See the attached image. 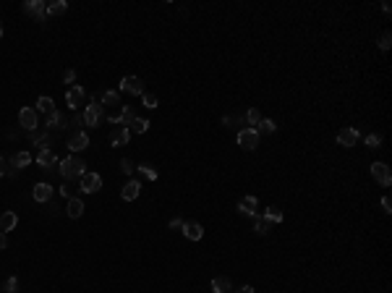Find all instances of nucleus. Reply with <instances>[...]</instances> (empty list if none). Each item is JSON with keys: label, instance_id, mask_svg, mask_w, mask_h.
I'll return each mask as SVG.
<instances>
[{"label": "nucleus", "instance_id": "1", "mask_svg": "<svg viewBox=\"0 0 392 293\" xmlns=\"http://www.w3.org/2000/svg\"><path fill=\"white\" fill-rule=\"evenodd\" d=\"M84 168H87L84 160L76 157V155H71V157H65V160L60 162V176H63L65 181H73V178H81L87 173Z\"/></svg>", "mask_w": 392, "mask_h": 293}, {"label": "nucleus", "instance_id": "2", "mask_svg": "<svg viewBox=\"0 0 392 293\" xmlns=\"http://www.w3.org/2000/svg\"><path fill=\"white\" fill-rule=\"evenodd\" d=\"M84 126H92V129H97V126L102 123V105L97 102V100H92L87 105V110H84Z\"/></svg>", "mask_w": 392, "mask_h": 293}, {"label": "nucleus", "instance_id": "3", "mask_svg": "<svg viewBox=\"0 0 392 293\" xmlns=\"http://www.w3.org/2000/svg\"><path fill=\"white\" fill-rule=\"evenodd\" d=\"M19 123H21V129L29 131V134L37 131V126H40L37 123V110L34 108H21L19 110Z\"/></svg>", "mask_w": 392, "mask_h": 293}, {"label": "nucleus", "instance_id": "4", "mask_svg": "<svg viewBox=\"0 0 392 293\" xmlns=\"http://www.w3.org/2000/svg\"><path fill=\"white\" fill-rule=\"evenodd\" d=\"M120 92L126 94H144V81H141L139 76H123L120 79Z\"/></svg>", "mask_w": 392, "mask_h": 293}, {"label": "nucleus", "instance_id": "5", "mask_svg": "<svg viewBox=\"0 0 392 293\" xmlns=\"http://www.w3.org/2000/svg\"><path fill=\"white\" fill-rule=\"evenodd\" d=\"M24 13H26V16H32L34 21H44V16H47V5H44L42 0H26V3H24Z\"/></svg>", "mask_w": 392, "mask_h": 293}, {"label": "nucleus", "instance_id": "6", "mask_svg": "<svg viewBox=\"0 0 392 293\" xmlns=\"http://www.w3.org/2000/svg\"><path fill=\"white\" fill-rule=\"evenodd\" d=\"M238 147L256 149V147H259V134H256L254 129H240L238 131Z\"/></svg>", "mask_w": 392, "mask_h": 293}, {"label": "nucleus", "instance_id": "7", "mask_svg": "<svg viewBox=\"0 0 392 293\" xmlns=\"http://www.w3.org/2000/svg\"><path fill=\"white\" fill-rule=\"evenodd\" d=\"M102 189V178L97 176V173H84L81 176V191L84 194H94Z\"/></svg>", "mask_w": 392, "mask_h": 293}, {"label": "nucleus", "instance_id": "8", "mask_svg": "<svg viewBox=\"0 0 392 293\" xmlns=\"http://www.w3.org/2000/svg\"><path fill=\"white\" fill-rule=\"evenodd\" d=\"M34 160H37V165H40L42 170H52L58 165V155L52 152V149H40Z\"/></svg>", "mask_w": 392, "mask_h": 293}, {"label": "nucleus", "instance_id": "9", "mask_svg": "<svg viewBox=\"0 0 392 293\" xmlns=\"http://www.w3.org/2000/svg\"><path fill=\"white\" fill-rule=\"evenodd\" d=\"M371 176H374V181L382 183V186H390V183H392V173H390V168H387L384 162H374V165H371Z\"/></svg>", "mask_w": 392, "mask_h": 293}, {"label": "nucleus", "instance_id": "10", "mask_svg": "<svg viewBox=\"0 0 392 293\" xmlns=\"http://www.w3.org/2000/svg\"><path fill=\"white\" fill-rule=\"evenodd\" d=\"M84 97H87L84 87H71L68 94H65V105H68L71 110H76V108H81V105H84Z\"/></svg>", "mask_w": 392, "mask_h": 293}, {"label": "nucleus", "instance_id": "11", "mask_svg": "<svg viewBox=\"0 0 392 293\" xmlns=\"http://www.w3.org/2000/svg\"><path fill=\"white\" fill-rule=\"evenodd\" d=\"M180 233L188 238V241H201V236H204V228H201L199 223H183V228H180Z\"/></svg>", "mask_w": 392, "mask_h": 293}, {"label": "nucleus", "instance_id": "12", "mask_svg": "<svg viewBox=\"0 0 392 293\" xmlns=\"http://www.w3.org/2000/svg\"><path fill=\"white\" fill-rule=\"evenodd\" d=\"M128 141H131V131H128L126 126H118V129L110 134V144L112 147H126Z\"/></svg>", "mask_w": 392, "mask_h": 293}, {"label": "nucleus", "instance_id": "13", "mask_svg": "<svg viewBox=\"0 0 392 293\" xmlns=\"http://www.w3.org/2000/svg\"><path fill=\"white\" fill-rule=\"evenodd\" d=\"M356 141H358L356 129H340L337 131V144L340 147H356Z\"/></svg>", "mask_w": 392, "mask_h": 293}, {"label": "nucleus", "instance_id": "14", "mask_svg": "<svg viewBox=\"0 0 392 293\" xmlns=\"http://www.w3.org/2000/svg\"><path fill=\"white\" fill-rule=\"evenodd\" d=\"M256 207H259V202H256V197H243L238 204V212L246 215V217H256Z\"/></svg>", "mask_w": 392, "mask_h": 293}, {"label": "nucleus", "instance_id": "15", "mask_svg": "<svg viewBox=\"0 0 392 293\" xmlns=\"http://www.w3.org/2000/svg\"><path fill=\"white\" fill-rule=\"evenodd\" d=\"M84 202H81L79 197H73V199H68V204H65V215L68 217H73V220H79L81 215H84Z\"/></svg>", "mask_w": 392, "mask_h": 293}, {"label": "nucleus", "instance_id": "16", "mask_svg": "<svg viewBox=\"0 0 392 293\" xmlns=\"http://www.w3.org/2000/svg\"><path fill=\"white\" fill-rule=\"evenodd\" d=\"M87 147H89V136L84 131L73 134V136L68 139V149H71V152H81V149H87Z\"/></svg>", "mask_w": 392, "mask_h": 293}, {"label": "nucleus", "instance_id": "17", "mask_svg": "<svg viewBox=\"0 0 392 293\" xmlns=\"http://www.w3.org/2000/svg\"><path fill=\"white\" fill-rule=\"evenodd\" d=\"M16 225H19V215L16 212H11V209H8V212L0 215V233H8V230L16 228Z\"/></svg>", "mask_w": 392, "mask_h": 293}, {"label": "nucleus", "instance_id": "18", "mask_svg": "<svg viewBox=\"0 0 392 293\" xmlns=\"http://www.w3.org/2000/svg\"><path fill=\"white\" fill-rule=\"evenodd\" d=\"M32 197H34V202H50L52 199V186L50 183H37L34 186V191H32Z\"/></svg>", "mask_w": 392, "mask_h": 293}, {"label": "nucleus", "instance_id": "19", "mask_svg": "<svg viewBox=\"0 0 392 293\" xmlns=\"http://www.w3.org/2000/svg\"><path fill=\"white\" fill-rule=\"evenodd\" d=\"M139 194H141V183H139V181H128L123 189H120V197H123L126 202H133Z\"/></svg>", "mask_w": 392, "mask_h": 293}, {"label": "nucleus", "instance_id": "20", "mask_svg": "<svg viewBox=\"0 0 392 293\" xmlns=\"http://www.w3.org/2000/svg\"><path fill=\"white\" fill-rule=\"evenodd\" d=\"M212 291L215 293H233V283L228 277H215L212 280Z\"/></svg>", "mask_w": 392, "mask_h": 293}, {"label": "nucleus", "instance_id": "21", "mask_svg": "<svg viewBox=\"0 0 392 293\" xmlns=\"http://www.w3.org/2000/svg\"><path fill=\"white\" fill-rule=\"evenodd\" d=\"M34 110L44 113V115H50L52 110H55V102H52V97H40V100L34 102Z\"/></svg>", "mask_w": 392, "mask_h": 293}, {"label": "nucleus", "instance_id": "22", "mask_svg": "<svg viewBox=\"0 0 392 293\" xmlns=\"http://www.w3.org/2000/svg\"><path fill=\"white\" fill-rule=\"evenodd\" d=\"M118 115H120V123H123L126 129H128V126L133 123V118H136V110H133L131 105H123V108H120V113H118Z\"/></svg>", "mask_w": 392, "mask_h": 293}, {"label": "nucleus", "instance_id": "23", "mask_svg": "<svg viewBox=\"0 0 392 293\" xmlns=\"http://www.w3.org/2000/svg\"><path fill=\"white\" fill-rule=\"evenodd\" d=\"M32 162V155L29 152H16L11 157V165H13V170H19V168H26V165Z\"/></svg>", "mask_w": 392, "mask_h": 293}, {"label": "nucleus", "instance_id": "24", "mask_svg": "<svg viewBox=\"0 0 392 293\" xmlns=\"http://www.w3.org/2000/svg\"><path fill=\"white\" fill-rule=\"evenodd\" d=\"M243 121H246V129H256V126H259V121H261V113L256 110V108H251V110H246Z\"/></svg>", "mask_w": 392, "mask_h": 293}, {"label": "nucleus", "instance_id": "25", "mask_svg": "<svg viewBox=\"0 0 392 293\" xmlns=\"http://www.w3.org/2000/svg\"><path fill=\"white\" fill-rule=\"evenodd\" d=\"M100 102L105 105V108H112V105H120V94H118V92H112V89H108V92H102Z\"/></svg>", "mask_w": 392, "mask_h": 293}, {"label": "nucleus", "instance_id": "26", "mask_svg": "<svg viewBox=\"0 0 392 293\" xmlns=\"http://www.w3.org/2000/svg\"><path fill=\"white\" fill-rule=\"evenodd\" d=\"M65 11H68V3H65V0H55V3L47 5V13H50V16H63Z\"/></svg>", "mask_w": 392, "mask_h": 293}, {"label": "nucleus", "instance_id": "27", "mask_svg": "<svg viewBox=\"0 0 392 293\" xmlns=\"http://www.w3.org/2000/svg\"><path fill=\"white\" fill-rule=\"evenodd\" d=\"M47 129H65V121H63V115H60L58 110H52L47 115Z\"/></svg>", "mask_w": 392, "mask_h": 293}, {"label": "nucleus", "instance_id": "28", "mask_svg": "<svg viewBox=\"0 0 392 293\" xmlns=\"http://www.w3.org/2000/svg\"><path fill=\"white\" fill-rule=\"evenodd\" d=\"M254 230L259 233V236H267V233L272 230V223H269L267 217H256V223H254Z\"/></svg>", "mask_w": 392, "mask_h": 293}, {"label": "nucleus", "instance_id": "29", "mask_svg": "<svg viewBox=\"0 0 392 293\" xmlns=\"http://www.w3.org/2000/svg\"><path fill=\"white\" fill-rule=\"evenodd\" d=\"M147 129H149V121H144V118H133V123L128 126L131 134H147Z\"/></svg>", "mask_w": 392, "mask_h": 293}, {"label": "nucleus", "instance_id": "30", "mask_svg": "<svg viewBox=\"0 0 392 293\" xmlns=\"http://www.w3.org/2000/svg\"><path fill=\"white\" fill-rule=\"evenodd\" d=\"M275 129H277V126H275L272 121H269V118H261V121H259V126H256L254 131L261 136V134H275Z\"/></svg>", "mask_w": 392, "mask_h": 293}, {"label": "nucleus", "instance_id": "31", "mask_svg": "<svg viewBox=\"0 0 392 293\" xmlns=\"http://www.w3.org/2000/svg\"><path fill=\"white\" fill-rule=\"evenodd\" d=\"M32 141H34V144L40 147V149H50V136H47V134H37V131H32Z\"/></svg>", "mask_w": 392, "mask_h": 293}, {"label": "nucleus", "instance_id": "32", "mask_svg": "<svg viewBox=\"0 0 392 293\" xmlns=\"http://www.w3.org/2000/svg\"><path fill=\"white\" fill-rule=\"evenodd\" d=\"M141 105H147L149 110H154L157 105H160V100H157V94H152V92H144V94H141Z\"/></svg>", "mask_w": 392, "mask_h": 293}, {"label": "nucleus", "instance_id": "33", "mask_svg": "<svg viewBox=\"0 0 392 293\" xmlns=\"http://www.w3.org/2000/svg\"><path fill=\"white\" fill-rule=\"evenodd\" d=\"M264 217H267L269 223H283V212H280V209H277V207H269Z\"/></svg>", "mask_w": 392, "mask_h": 293}, {"label": "nucleus", "instance_id": "34", "mask_svg": "<svg viewBox=\"0 0 392 293\" xmlns=\"http://www.w3.org/2000/svg\"><path fill=\"white\" fill-rule=\"evenodd\" d=\"M139 170H141V176H147V178H149V181H157V170L152 168V165H147V162H144V165H139Z\"/></svg>", "mask_w": 392, "mask_h": 293}, {"label": "nucleus", "instance_id": "35", "mask_svg": "<svg viewBox=\"0 0 392 293\" xmlns=\"http://www.w3.org/2000/svg\"><path fill=\"white\" fill-rule=\"evenodd\" d=\"M19 291V277H8L3 285V293H16Z\"/></svg>", "mask_w": 392, "mask_h": 293}, {"label": "nucleus", "instance_id": "36", "mask_svg": "<svg viewBox=\"0 0 392 293\" xmlns=\"http://www.w3.org/2000/svg\"><path fill=\"white\" fill-rule=\"evenodd\" d=\"M379 144H382V136H376V134H369L366 136V147L369 149H379Z\"/></svg>", "mask_w": 392, "mask_h": 293}, {"label": "nucleus", "instance_id": "37", "mask_svg": "<svg viewBox=\"0 0 392 293\" xmlns=\"http://www.w3.org/2000/svg\"><path fill=\"white\" fill-rule=\"evenodd\" d=\"M379 47H382V50H390V47H392V34H390V32H382V37H379Z\"/></svg>", "mask_w": 392, "mask_h": 293}, {"label": "nucleus", "instance_id": "38", "mask_svg": "<svg viewBox=\"0 0 392 293\" xmlns=\"http://www.w3.org/2000/svg\"><path fill=\"white\" fill-rule=\"evenodd\" d=\"M120 170H123V173H126V176H131V173H133V170H136V168H133V162H131V160H128V157H123V160H120Z\"/></svg>", "mask_w": 392, "mask_h": 293}, {"label": "nucleus", "instance_id": "39", "mask_svg": "<svg viewBox=\"0 0 392 293\" xmlns=\"http://www.w3.org/2000/svg\"><path fill=\"white\" fill-rule=\"evenodd\" d=\"M63 81H65V84H73V81H76V71H73V68H65V71H63Z\"/></svg>", "mask_w": 392, "mask_h": 293}, {"label": "nucleus", "instance_id": "40", "mask_svg": "<svg viewBox=\"0 0 392 293\" xmlns=\"http://www.w3.org/2000/svg\"><path fill=\"white\" fill-rule=\"evenodd\" d=\"M183 223L186 220H180V217H173V220H170V230H180V228H183Z\"/></svg>", "mask_w": 392, "mask_h": 293}, {"label": "nucleus", "instance_id": "41", "mask_svg": "<svg viewBox=\"0 0 392 293\" xmlns=\"http://www.w3.org/2000/svg\"><path fill=\"white\" fill-rule=\"evenodd\" d=\"M60 194H63L65 199H73V189H71L68 183H63V189H60Z\"/></svg>", "mask_w": 392, "mask_h": 293}, {"label": "nucleus", "instance_id": "42", "mask_svg": "<svg viewBox=\"0 0 392 293\" xmlns=\"http://www.w3.org/2000/svg\"><path fill=\"white\" fill-rule=\"evenodd\" d=\"M382 209H384L387 215L392 212V202H390V197H384V199H382Z\"/></svg>", "mask_w": 392, "mask_h": 293}, {"label": "nucleus", "instance_id": "43", "mask_svg": "<svg viewBox=\"0 0 392 293\" xmlns=\"http://www.w3.org/2000/svg\"><path fill=\"white\" fill-rule=\"evenodd\" d=\"M5 246H8V236H5V233H0V249H5Z\"/></svg>", "mask_w": 392, "mask_h": 293}, {"label": "nucleus", "instance_id": "44", "mask_svg": "<svg viewBox=\"0 0 392 293\" xmlns=\"http://www.w3.org/2000/svg\"><path fill=\"white\" fill-rule=\"evenodd\" d=\"M238 293H256V291H254V285H240Z\"/></svg>", "mask_w": 392, "mask_h": 293}, {"label": "nucleus", "instance_id": "45", "mask_svg": "<svg viewBox=\"0 0 392 293\" xmlns=\"http://www.w3.org/2000/svg\"><path fill=\"white\" fill-rule=\"evenodd\" d=\"M0 176H5V160L0 157Z\"/></svg>", "mask_w": 392, "mask_h": 293}, {"label": "nucleus", "instance_id": "46", "mask_svg": "<svg viewBox=\"0 0 392 293\" xmlns=\"http://www.w3.org/2000/svg\"><path fill=\"white\" fill-rule=\"evenodd\" d=\"M0 37H3V24H0Z\"/></svg>", "mask_w": 392, "mask_h": 293}]
</instances>
